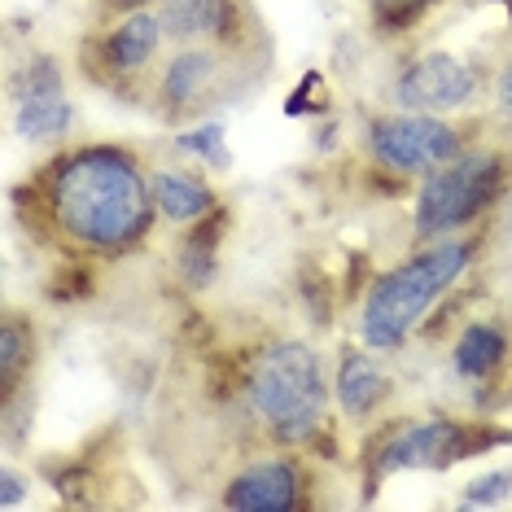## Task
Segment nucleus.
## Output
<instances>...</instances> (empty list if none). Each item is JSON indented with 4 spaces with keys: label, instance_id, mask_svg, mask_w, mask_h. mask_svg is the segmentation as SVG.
Here are the masks:
<instances>
[{
    "label": "nucleus",
    "instance_id": "obj_1",
    "mask_svg": "<svg viewBox=\"0 0 512 512\" xmlns=\"http://www.w3.org/2000/svg\"><path fill=\"white\" fill-rule=\"evenodd\" d=\"M40 215L57 241L84 254H123L154 228V193L141 158L123 145H79L40 176Z\"/></svg>",
    "mask_w": 512,
    "mask_h": 512
},
{
    "label": "nucleus",
    "instance_id": "obj_2",
    "mask_svg": "<svg viewBox=\"0 0 512 512\" xmlns=\"http://www.w3.org/2000/svg\"><path fill=\"white\" fill-rule=\"evenodd\" d=\"M237 390L250 425L272 447L302 451V447H316L329 434L333 377L324 372V359L311 342H298V337L263 342L250 355Z\"/></svg>",
    "mask_w": 512,
    "mask_h": 512
},
{
    "label": "nucleus",
    "instance_id": "obj_3",
    "mask_svg": "<svg viewBox=\"0 0 512 512\" xmlns=\"http://www.w3.org/2000/svg\"><path fill=\"white\" fill-rule=\"evenodd\" d=\"M477 259V237H438L425 241L386 272L368 276L364 294H359V342L377 355H394L421 333L434 302L451 294Z\"/></svg>",
    "mask_w": 512,
    "mask_h": 512
},
{
    "label": "nucleus",
    "instance_id": "obj_4",
    "mask_svg": "<svg viewBox=\"0 0 512 512\" xmlns=\"http://www.w3.org/2000/svg\"><path fill=\"white\" fill-rule=\"evenodd\" d=\"M512 184V154L499 145H469L447 167L429 171L416 189L412 206V232L421 241L456 237L482 224L486 215L504 202Z\"/></svg>",
    "mask_w": 512,
    "mask_h": 512
},
{
    "label": "nucleus",
    "instance_id": "obj_5",
    "mask_svg": "<svg viewBox=\"0 0 512 512\" xmlns=\"http://www.w3.org/2000/svg\"><path fill=\"white\" fill-rule=\"evenodd\" d=\"M512 442V429L491 421H460V416H412V421H381L364 447L368 491L390 473L412 469H456L482 451Z\"/></svg>",
    "mask_w": 512,
    "mask_h": 512
},
{
    "label": "nucleus",
    "instance_id": "obj_6",
    "mask_svg": "<svg viewBox=\"0 0 512 512\" xmlns=\"http://www.w3.org/2000/svg\"><path fill=\"white\" fill-rule=\"evenodd\" d=\"M162 44H167V31L154 9H132L119 18H101L88 31L79 44V66L92 84L119 92L123 101H136L149 92V79L162 62Z\"/></svg>",
    "mask_w": 512,
    "mask_h": 512
},
{
    "label": "nucleus",
    "instance_id": "obj_7",
    "mask_svg": "<svg viewBox=\"0 0 512 512\" xmlns=\"http://www.w3.org/2000/svg\"><path fill=\"white\" fill-rule=\"evenodd\" d=\"M469 132L447 119V114H416V110H394V114H372L364 123V154L372 167L399 180H425L429 171L447 167L469 149Z\"/></svg>",
    "mask_w": 512,
    "mask_h": 512
},
{
    "label": "nucleus",
    "instance_id": "obj_8",
    "mask_svg": "<svg viewBox=\"0 0 512 512\" xmlns=\"http://www.w3.org/2000/svg\"><path fill=\"white\" fill-rule=\"evenodd\" d=\"M246 66L250 53H228L215 44H180L158 62L145 97L162 123H189L202 119L206 106L228 101Z\"/></svg>",
    "mask_w": 512,
    "mask_h": 512
},
{
    "label": "nucleus",
    "instance_id": "obj_9",
    "mask_svg": "<svg viewBox=\"0 0 512 512\" xmlns=\"http://www.w3.org/2000/svg\"><path fill=\"white\" fill-rule=\"evenodd\" d=\"M482 92V71L447 49H429L421 57H407L390 79V101L399 110L416 114H460L473 110Z\"/></svg>",
    "mask_w": 512,
    "mask_h": 512
},
{
    "label": "nucleus",
    "instance_id": "obj_10",
    "mask_svg": "<svg viewBox=\"0 0 512 512\" xmlns=\"http://www.w3.org/2000/svg\"><path fill=\"white\" fill-rule=\"evenodd\" d=\"M9 97H14V127L27 145L57 149L71 136L75 110H71V97H66L62 62L53 53H31L14 71Z\"/></svg>",
    "mask_w": 512,
    "mask_h": 512
},
{
    "label": "nucleus",
    "instance_id": "obj_11",
    "mask_svg": "<svg viewBox=\"0 0 512 512\" xmlns=\"http://www.w3.org/2000/svg\"><path fill=\"white\" fill-rule=\"evenodd\" d=\"M154 14L167 31V44H215L228 53L267 49V36L250 0H158Z\"/></svg>",
    "mask_w": 512,
    "mask_h": 512
},
{
    "label": "nucleus",
    "instance_id": "obj_12",
    "mask_svg": "<svg viewBox=\"0 0 512 512\" xmlns=\"http://www.w3.org/2000/svg\"><path fill=\"white\" fill-rule=\"evenodd\" d=\"M219 504L232 512H298L311 508L307 495V469L298 464V456L276 451V456H254L224 482Z\"/></svg>",
    "mask_w": 512,
    "mask_h": 512
},
{
    "label": "nucleus",
    "instance_id": "obj_13",
    "mask_svg": "<svg viewBox=\"0 0 512 512\" xmlns=\"http://www.w3.org/2000/svg\"><path fill=\"white\" fill-rule=\"evenodd\" d=\"M390 372L386 364L377 359V351H368L364 342L359 346H346L337 355V368H333V407L346 425H368L381 416V407L390 403Z\"/></svg>",
    "mask_w": 512,
    "mask_h": 512
},
{
    "label": "nucleus",
    "instance_id": "obj_14",
    "mask_svg": "<svg viewBox=\"0 0 512 512\" xmlns=\"http://www.w3.org/2000/svg\"><path fill=\"white\" fill-rule=\"evenodd\" d=\"M512 355V333L499 320H469L456 333V346H451V372L469 386H486V381H499V372L508 368Z\"/></svg>",
    "mask_w": 512,
    "mask_h": 512
},
{
    "label": "nucleus",
    "instance_id": "obj_15",
    "mask_svg": "<svg viewBox=\"0 0 512 512\" xmlns=\"http://www.w3.org/2000/svg\"><path fill=\"white\" fill-rule=\"evenodd\" d=\"M149 193H154V206L167 224L189 228L202 215H211L219 206V193L206 184V176L184 167H154L149 171Z\"/></svg>",
    "mask_w": 512,
    "mask_h": 512
},
{
    "label": "nucleus",
    "instance_id": "obj_16",
    "mask_svg": "<svg viewBox=\"0 0 512 512\" xmlns=\"http://www.w3.org/2000/svg\"><path fill=\"white\" fill-rule=\"evenodd\" d=\"M228 232V206H215L211 215H202L197 224H189V232L176 246V276L189 294H202V289L215 285L219 276V246H224Z\"/></svg>",
    "mask_w": 512,
    "mask_h": 512
},
{
    "label": "nucleus",
    "instance_id": "obj_17",
    "mask_svg": "<svg viewBox=\"0 0 512 512\" xmlns=\"http://www.w3.org/2000/svg\"><path fill=\"white\" fill-rule=\"evenodd\" d=\"M40 355V329L27 311H5L0 320V407L14 403L18 386L31 377Z\"/></svg>",
    "mask_w": 512,
    "mask_h": 512
},
{
    "label": "nucleus",
    "instance_id": "obj_18",
    "mask_svg": "<svg viewBox=\"0 0 512 512\" xmlns=\"http://www.w3.org/2000/svg\"><path fill=\"white\" fill-rule=\"evenodd\" d=\"M180 149V154H189V158H197L202 167H211V171H224L232 167V149H228V132L219 123H197V127H189V132H180L176 141H171Z\"/></svg>",
    "mask_w": 512,
    "mask_h": 512
},
{
    "label": "nucleus",
    "instance_id": "obj_19",
    "mask_svg": "<svg viewBox=\"0 0 512 512\" xmlns=\"http://www.w3.org/2000/svg\"><path fill=\"white\" fill-rule=\"evenodd\" d=\"M438 0H368V14H372V31L377 36H407V31H416L421 22L429 18V9H434Z\"/></svg>",
    "mask_w": 512,
    "mask_h": 512
},
{
    "label": "nucleus",
    "instance_id": "obj_20",
    "mask_svg": "<svg viewBox=\"0 0 512 512\" xmlns=\"http://www.w3.org/2000/svg\"><path fill=\"white\" fill-rule=\"evenodd\" d=\"M298 289H302V307H307L311 324H316V329H329L333 311H337V289H333V281L320 272L316 263H311V267H302V272H298Z\"/></svg>",
    "mask_w": 512,
    "mask_h": 512
},
{
    "label": "nucleus",
    "instance_id": "obj_21",
    "mask_svg": "<svg viewBox=\"0 0 512 512\" xmlns=\"http://www.w3.org/2000/svg\"><path fill=\"white\" fill-rule=\"evenodd\" d=\"M508 495H512V469H495V473L473 477V482L464 486L460 504L464 508H495V504H504Z\"/></svg>",
    "mask_w": 512,
    "mask_h": 512
},
{
    "label": "nucleus",
    "instance_id": "obj_22",
    "mask_svg": "<svg viewBox=\"0 0 512 512\" xmlns=\"http://www.w3.org/2000/svg\"><path fill=\"white\" fill-rule=\"evenodd\" d=\"M329 110V97H324V79L311 71V75H302V84L298 92L285 101V114H294V119H302V114H324Z\"/></svg>",
    "mask_w": 512,
    "mask_h": 512
},
{
    "label": "nucleus",
    "instance_id": "obj_23",
    "mask_svg": "<svg viewBox=\"0 0 512 512\" xmlns=\"http://www.w3.org/2000/svg\"><path fill=\"white\" fill-rule=\"evenodd\" d=\"M491 97H495V119L504 123V132L512 136V53L499 62V71L491 79Z\"/></svg>",
    "mask_w": 512,
    "mask_h": 512
},
{
    "label": "nucleus",
    "instance_id": "obj_24",
    "mask_svg": "<svg viewBox=\"0 0 512 512\" xmlns=\"http://www.w3.org/2000/svg\"><path fill=\"white\" fill-rule=\"evenodd\" d=\"M158 0H97L101 18H119V14H132V9H154Z\"/></svg>",
    "mask_w": 512,
    "mask_h": 512
},
{
    "label": "nucleus",
    "instance_id": "obj_25",
    "mask_svg": "<svg viewBox=\"0 0 512 512\" xmlns=\"http://www.w3.org/2000/svg\"><path fill=\"white\" fill-rule=\"evenodd\" d=\"M22 495H27V486H22V477L14 469H5V482H0V504L5 508H18Z\"/></svg>",
    "mask_w": 512,
    "mask_h": 512
}]
</instances>
